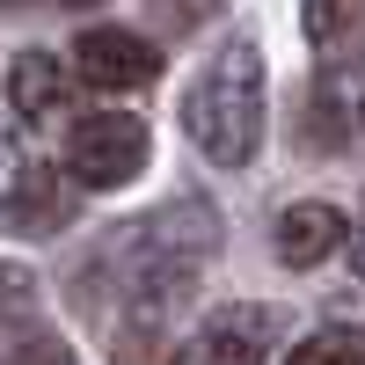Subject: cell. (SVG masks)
<instances>
[{"instance_id": "9", "label": "cell", "mask_w": 365, "mask_h": 365, "mask_svg": "<svg viewBox=\"0 0 365 365\" xmlns=\"http://www.w3.org/2000/svg\"><path fill=\"white\" fill-rule=\"evenodd\" d=\"M307 37L336 58V73L365 66V0H314L307 8Z\"/></svg>"}, {"instance_id": "1", "label": "cell", "mask_w": 365, "mask_h": 365, "mask_svg": "<svg viewBox=\"0 0 365 365\" xmlns=\"http://www.w3.org/2000/svg\"><path fill=\"white\" fill-rule=\"evenodd\" d=\"M182 132H190V146L205 161L249 168V154L263 146V51L256 44H227L190 81V96H182Z\"/></svg>"}, {"instance_id": "5", "label": "cell", "mask_w": 365, "mask_h": 365, "mask_svg": "<svg viewBox=\"0 0 365 365\" xmlns=\"http://www.w3.org/2000/svg\"><path fill=\"white\" fill-rule=\"evenodd\" d=\"M73 220V182L58 168H22L8 190V227L15 234H58Z\"/></svg>"}, {"instance_id": "12", "label": "cell", "mask_w": 365, "mask_h": 365, "mask_svg": "<svg viewBox=\"0 0 365 365\" xmlns=\"http://www.w3.org/2000/svg\"><path fill=\"white\" fill-rule=\"evenodd\" d=\"M0 365H73V351L58 344V336H29V344H15Z\"/></svg>"}, {"instance_id": "10", "label": "cell", "mask_w": 365, "mask_h": 365, "mask_svg": "<svg viewBox=\"0 0 365 365\" xmlns=\"http://www.w3.org/2000/svg\"><path fill=\"white\" fill-rule=\"evenodd\" d=\"M285 365H365V336L358 329H314Z\"/></svg>"}, {"instance_id": "6", "label": "cell", "mask_w": 365, "mask_h": 365, "mask_svg": "<svg viewBox=\"0 0 365 365\" xmlns=\"http://www.w3.org/2000/svg\"><path fill=\"white\" fill-rule=\"evenodd\" d=\"M351 234V220L336 205H292L285 220H278V263L292 270H314L322 256H336V241Z\"/></svg>"}, {"instance_id": "3", "label": "cell", "mask_w": 365, "mask_h": 365, "mask_svg": "<svg viewBox=\"0 0 365 365\" xmlns=\"http://www.w3.org/2000/svg\"><path fill=\"white\" fill-rule=\"evenodd\" d=\"M278 351V314L270 307H220L168 365H270Z\"/></svg>"}, {"instance_id": "2", "label": "cell", "mask_w": 365, "mask_h": 365, "mask_svg": "<svg viewBox=\"0 0 365 365\" xmlns=\"http://www.w3.org/2000/svg\"><path fill=\"white\" fill-rule=\"evenodd\" d=\"M146 125L125 110H103V117H81L73 139H66V168L73 182H88V190H125V182L146 168Z\"/></svg>"}, {"instance_id": "13", "label": "cell", "mask_w": 365, "mask_h": 365, "mask_svg": "<svg viewBox=\"0 0 365 365\" xmlns=\"http://www.w3.org/2000/svg\"><path fill=\"white\" fill-rule=\"evenodd\" d=\"M351 256H358V278H365V227L351 234Z\"/></svg>"}, {"instance_id": "7", "label": "cell", "mask_w": 365, "mask_h": 365, "mask_svg": "<svg viewBox=\"0 0 365 365\" xmlns=\"http://www.w3.org/2000/svg\"><path fill=\"white\" fill-rule=\"evenodd\" d=\"M358 125H365V88L351 81V73H329L314 96H307V146H344V139H358Z\"/></svg>"}, {"instance_id": "4", "label": "cell", "mask_w": 365, "mask_h": 365, "mask_svg": "<svg viewBox=\"0 0 365 365\" xmlns=\"http://www.w3.org/2000/svg\"><path fill=\"white\" fill-rule=\"evenodd\" d=\"M73 66L96 81V88H146L161 73V51L139 37V29H117V22H88L73 37Z\"/></svg>"}, {"instance_id": "8", "label": "cell", "mask_w": 365, "mask_h": 365, "mask_svg": "<svg viewBox=\"0 0 365 365\" xmlns=\"http://www.w3.org/2000/svg\"><path fill=\"white\" fill-rule=\"evenodd\" d=\"M66 88H73L66 58H51V51H22L15 73H8V103H15L22 117H51V110H66Z\"/></svg>"}, {"instance_id": "11", "label": "cell", "mask_w": 365, "mask_h": 365, "mask_svg": "<svg viewBox=\"0 0 365 365\" xmlns=\"http://www.w3.org/2000/svg\"><path fill=\"white\" fill-rule=\"evenodd\" d=\"M37 314V278L22 263H0V322H29Z\"/></svg>"}]
</instances>
